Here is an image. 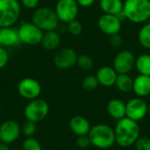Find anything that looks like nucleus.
Masks as SVG:
<instances>
[{"label": "nucleus", "instance_id": "obj_21", "mask_svg": "<svg viewBox=\"0 0 150 150\" xmlns=\"http://www.w3.org/2000/svg\"><path fill=\"white\" fill-rule=\"evenodd\" d=\"M123 0H100L99 7L105 14L119 15L123 11Z\"/></svg>", "mask_w": 150, "mask_h": 150}, {"label": "nucleus", "instance_id": "obj_16", "mask_svg": "<svg viewBox=\"0 0 150 150\" xmlns=\"http://www.w3.org/2000/svg\"><path fill=\"white\" fill-rule=\"evenodd\" d=\"M70 130L76 136L87 135L91 128L89 120L81 115L74 116L69 121Z\"/></svg>", "mask_w": 150, "mask_h": 150}, {"label": "nucleus", "instance_id": "obj_36", "mask_svg": "<svg viewBox=\"0 0 150 150\" xmlns=\"http://www.w3.org/2000/svg\"><path fill=\"white\" fill-rule=\"evenodd\" d=\"M0 150H10V148L8 147L7 144L1 142V143H0Z\"/></svg>", "mask_w": 150, "mask_h": 150}, {"label": "nucleus", "instance_id": "obj_19", "mask_svg": "<svg viewBox=\"0 0 150 150\" xmlns=\"http://www.w3.org/2000/svg\"><path fill=\"white\" fill-rule=\"evenodd\" d=\"M107 112L112 119L120 120L126 117V104L119 98H112L107 104Z\"/></svg>", "mask_w": 150, "mask_h": 150}, {"label": "nucleus", "instance_id": "obj_22", "mask_svg": "<svg viewBox=\"0 0 150 150\" xmlns=\"http://www.w3.org/2000/svg\"><path fill=\"white\" fill-rule=\"evenodd\" d=\"M133 84L134 79L128 74H118L115 85L120 91L123 93L130 92L133 91Z\"/></svg>", "mask_w": 150, "mask_h": 150}, {"label": "nucleus", "instance_id": "obj_34", "mask_svg": "<svg viewBox=\"0 0 150 150\" xmlns=\"http://www.w3.org/2000/svg\"><path fill=\"white\" fill-rule=\"evenodd\" d=\"M40 0H21V4L27 9H36Z\"/></svg>", "mask_w": 150, "mask_h": 150}, {"label": "nucleus", "instance_id": "obj_35", "mask_svg": "<svg viewBox=\"0 0 150 150\" xmlns=\"http://www.w3.org/2000/svg\"><path fill=\"white\" fill-rule=\"evenodd\" d=\"M76 3L78 4L79 6L86 8V7L91 6L95 3L96 0H76Z\"/></svg>", "mask_w": 150, "mask_h": 150}, {"label": "nucleus", "instance_id": "obj_11", "mask_svg": "<svg viewBox=\"0 0 150 150\" xmlns=\"http://www.w3.org/2000/svg\"><path fill=\"white\" fill-rule=\"evenodd\" d=\"M18 91L22 98L33 100L38 98L40 95L41 86L37 80L31 77H25L19 81Z\"/></svg>", "mask_w": 150, "mask_h": 150}, {"label": "nucleus", "instance_id": "obj_1", "mask_svg": "<svg viewBox=\"0 0 150 150\" xmlns=\"http://www.w3.org/2000/svg\"><path fill=\"white\" fill-rule=\"evenodd\" d=\"M140 126L138 122L125 117L115 126V142L121 148H128L135 143L140 137Z\"/></svg>", "mask_w": 150, "mask_h": 150}, {"label": "nucleus", "instance_id": "obj_9", "mask_svg": "<svg viewBox=\"0 0 150 150\" xmlns=\"http://www.w3.org/2000/svg\"><path fill=\"white\" fill-rule=\"evenodd\" d=\"M135 56L129 50L119 52L112 62V68L118 74H129L135 65Z\"/></svg>", "mask_w": 150, "mask_h": 150}, {"label": "nucleus", "instance_id": "obj_38", "mask_svg": "<svg viewBox=\"0 0 150 150\" xmlns=\"http://www.w3.org/2000/svg\"><path fill=\"white\" fill-rule=\"evenodd\" d=\"M0 112H1V105H0Z\"/></svg>", "mask_w": 150, "mask_h": 150}, {"label": "nucleus", "instance_id": "obj_26", "mask_svg": "<svg viewBox=\"0 0 150 150\" xmlns=\"http://www.w3.org/2000/svg\"><path fill=\"white\" fill-rule=\"evenodd\" d=\"M67 30L71 35L78 36L83 32V25L79 20L76 18L67 23Z\"/></svg>", "mask_w": 150, "mask_h": 150}, {"label": "nucleus", "instance_id": "obj_37", "mask_svg": "<svg viewBox=\"0 0 150 150\" xmlns=\"http://www.w3.org/2000/svg\"><path fill=\"white\" fill-rule=\"evenodd\" d=\"M148 113L150 115V104L148 105Z\"/></svg>", "mask_w": 150, "mask_h": 150}, {"label": "nucleus", "instance_id": "obj_31", "mask_svg": "<svg viewBox=\"0 0 150 150\" xmlns=\"http://www.w3.org/2000/svg\"><path fill=\"white\" fill-rule=\"evenodd\" d=\"M76 144L78 148L80 149H86L91 145V141L90 138L87 135H81V136H77L76 140Z\"/></svg>", "mask_w": 150, "mask_h": 150}, {"label": "nucleus", "instance_id": "obj_32", "mask_svg": "<svg viewBox=\"0 0 150 150\" xmlns=\"http://www.w3.org/2000/svg\"><path fill=\"white\" fill-rule=\"evenodd\" d=\"M9 61V54L7 51L0 46V69L4 68Z\"/></svg>", "mask_w": 150, "mask_h": 150}, {"label": "nucleus", "instance_id": "obj_28", "mask_svg": "<svg viewBox=\"0 0 150 150\" xmlns=\"http://www.w3.org/2000/svg\"><path fill=\"white\" fill-rule=\"evenodd\" d=\"M37 130V126L35 122L30 121V120H26L23 127H22V133L24 134V135H25L26 137H33Z\"/></svg>", "mask_w": 150, "mask_h": 150}, {"label": "nucleus", "instance_id": "obj_27", "mask_svg": "<svg viewBox=\"0 0 150 150\" xmlns=\"http://www.w3.org/2000/svg\"><path fill=\"white\" fill-rule=\"evenodd\" d=\"M98 81L96 77V76L89 75L85 76L82 82V86L86 91H93L98 86Z\"/></svg>", "mask_w": 150, "mask_h": 150}, {"label": "nucleus", "instance_id": "obj_12", "mask_svg": "<svg viewBox=\"0 0 150 150\" xmlns=\"http://www.w3.org/2000/svg\"><path fill=\"white\" fill-rule=\"evenodd\" d=\"M98 25L103 33L112 36L120 33L122 28V21L116 15L104 13L99 17Z\"/></svg>", "mask_w": 150, "mask_h": 150}, {"label": "nucleus", "instance_id": "obj_33", "mask_svg": "<svg viewBox=\"0 0 150 150\" xmlns=\"http://www.w3.org/2000/svg\"><path fill=\"white\" fill-rule=\"evenodd\" d=\"M110 42L114 47H120L123 44V38L120 33L110 36Z\"/></svg>", "mask_w": 150, "mask_h": 150}, {"label": "nucleus", "instance_id": "obj_25", "mask_svg": "<svg viewBox=\"0 0 150 150\" xmlns=\"http://www.w3.org/2000/svg\"><path fill=\"white\" fill-rule=\"evenodd\" d=\"M76 64L81 69L84 71H89L93 68L94 62L92 58L89 56L88 54H81V55H78L77 57Z\"/></svg>", "mask_w": 150, "mask_h": 150}, {"label": "nucleus", "instance_id": "obj_24", "mask_svg": "<svg viewBox=\"0 0 150 150\" xmlns=\"http://www.w3.org/2000/svg\"><path fill=\"white\" fill-rule=\"evenodd\" d=\"M138 40L141 46L146 49H150V22H146L138 33Z\"/></svg>", "mask_w": 150, "mask_h": 150}, {"label": "nucleus", "instance_id": "obj_20", "mask_svg": "<svg viewBox=\"0 0 150 150\" xmlns=\"http://www.w3.org/2000/svg\"><path fill=\"white\" fill-rule=\"evenodd\" d=\"M60 42H61L60 34L55 30H52V31L45 32L43 33L40 44L46 50L52 51L59 47Z\"/></svg>", "mask_w": 150, "mask_h": 150}, {"label": "nucleus", "instance_id": "obj_10", "mask_svg": "<svg viewBox=\"0 0 150 150\" xmlns=\"http://www.w3.org/2000/svg\"><path fill=\"white\" fill-rule=\"evenodd\" d=\"M148 114V104L140 97L130 99L126 104V117L138 122Z\"/></svg>", "mask_w": 150, "mask_h": 150}, {"label": "nucleus", "instance_id": "obj_4", "mask_svg": "<svg viewBox=\"0 0 150 150\" xmlns=\"http://www.w3.org/2000/svg\"><path fill=\"white\" fill-rule=\"evenodd\" d=\"M58 22L59 19L54 10L47 6L36 8L32 16V23L42 32L56 30Z\"/></svg>", "mask_w": 150, "mask_h": 150}, {"label": "nucleus", "instance_id": "obj_8", "mask_svg": "<svg viewBox=\"0 0 150 150\" xmlns=\"http://www.w3.org/2000/svg\"><path fill=\"white\" fill-rule=\"evenodd\" d=\"M19 40L24 44L33 46L41 42L43 32L33 23H22L18 30Z\"/></svg>", "mask_w": 150, "mask_h": 150}, {"label": "nucleus", "instance_id": "obj_29", "mask_svg": "<svg viewBox=\"0 0 150 150\" xmlns=\"http://www.w3.org/2000/svg\"><path fill=\"white\" fill-rule=\"evenodd\" d=\"M23 150H41L40 143L33 137H27L23 144H22Z\"/></svg>", "mask_w": 150, "mask_h": 150}, {"label": "nucleus", "instance_id": "obj_13", "mask_svg": "<svg viewBox=\"0 0 150 150\" xmlns=\"http://www.w3.org/2000/svg\"><path fill=\"white\" fill-rule=\"evenodd\" d=\"M76 52L70 47H64L58 50L54 56V63L60 69H68L76 64Z\"/></svg>", "mask_w": 150, "mask_h": 150}, {"label": "nucleus", "instance_id": "obj_18", "mask_svg": "<svg viewBox=\"0 0 150 150\" xmlns=\"http://www.w3.org/2000/svg\"><path fill=\"white\" fill-rule=\"evenodd\" d=\"M19 41L18 31L11 27H0V46L14 47Z\"/></svg>", "mask_w": 150, "mask_h": 150}, {"label": "nucleus", "instance_id": "obj_30", "mask_svg": "<svg viewBox=\"0 0 150 150\" xmlns=\"http://www.w3.org/2000/svg\"><path fill=\"white\" fill-rule=\"evenodd\" d=\"M134 145L137 150H150V137H139Z\"/></svg>", "mask_w": 150, "mask_h": 150}, {"label": "nucleus", "instance_id": "obj_14", "mask_svg": "<svg viewBox=\"0 0 150 150\" xmlns=\"http://www.w3.org/2000/svg\"><path fill=\"white\" fill-rule=\"evenodd\" d=\"M20 132L21 129L18 122L14 120L4 121L0 126V141L5 144L12 143L18 139Z\"/></svg>", "mask_w": 150, "mask_h": 150}, {"label": "nucleus", "instance_id": "obj_15", "mask_svg": "<svg viewBox=\"0 0 150 150\" xmlns=\"http://www.w3.org/2000/svg\"><path fill=\"white\" fill-rule=\"evenodd\" d=\"M118 73L112 67L104 66L101 67L96 74L98 83L104 87H112L115 85Z\"/></svg>", "mask_w": 150, "mask_h": 150}, {"label": "nucleus", "instance_id": "obj_6", "mask_svg": "<svg viewBox=\"0 0 150 150\" xmlns=\"http://www.w3.org/2000/svg\"><path fill=\"white\" fill-rule=\"evenodd\" d=\"M49 112V105L44 99L35 98L31 100L25 106L24 114L26 120L40 122L43 120Z\"/></svg>", "mask_w": 150, "mask_h": 150}, {"label": "nucleus", "instance_id": "obj_17", "mask_svg": "<svg viewBox=\"0 0 150 150\" xmlns=\"http://www.w3.org/2000/svg\"><path fill=\"white\" fill-rule=\"evenodd\" d=\"M133 91L137 97L144 98L150 94V76L139 75L134 79Z\"/></svg>", "mask_w": 150, "mask_h": 150}, {"label": "nucleus", "instance_id": "obj_5", "mask_svg": "<svg viewBox=\"0 0 150 150\" xmlns=\"http://www.w3.org/2000/svg\"><path fill=\"white\" fill-rule=\"evenodd\" d=\"M20 4L18 0H0V27H11L19 18Z\"/></svg>", "mask_w": 150, "mask_h": 150}, {"label": "nucleus", "instance_id": "obj_7", "mask_svg": "<svg viewBox=\"0 0 150 150\" xmlns=\"http://www.w3.org/2000/svg\"><path fill=\"white\" fill-rule=\"evenodd\" d=\"M79 5L76 0H58L54 11L59 21L69 23L76 19L78 14Z\"/></svg>", "mask_w": 150, "mask_h": 150}, {"label": "nucleus", "instance_id": "obj_23", "mask_svg": "<svg viewBox=\"0 0 150 150\" xmlns=\"http://www.w3.org/2000/svg\"><path fill=\"white\" fill-rule=\"evenodd\" d=\"M134 68L139 74L150 76V54H142L135 58Z\"/></svg>", "mask_w": 150, "mask_h": 150}, {"label": "nucleus", "instance_id": "obj_2", "mask_svg": "<svg viewBox=\"0 0 150 150\" xmlns=\"http://www.w3.org/2000/svg\"><path fill=\"white\" fill-rule=\"evenodd\" d=\"M124 17L134 24H144L150 18V0H125Z\"/></svg>", "mask_w": 150, "mask_h": 150}, {"label": "nucleus", "instance_id": "obj_3", "mask_svg": "<svg viewBox=\"0 0 150 150\" xmlns=\"http://www.w3.org/2000/svg\"><path fill=\"white\" fill-rule=\"evenodd\" d=\"M91 144L99 149H107L115 143L114 129L105 124H98L92 127L88 134Z\"/></svg>", "mask_w": 150, "mask_h": 150}]
</instances>
